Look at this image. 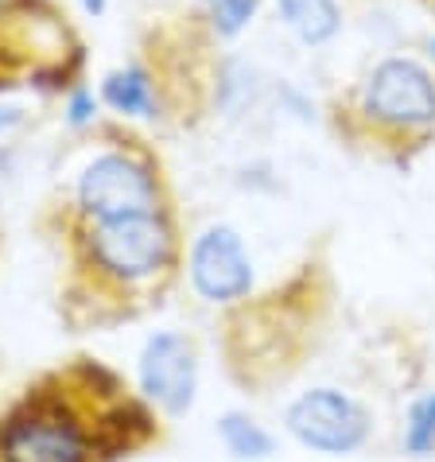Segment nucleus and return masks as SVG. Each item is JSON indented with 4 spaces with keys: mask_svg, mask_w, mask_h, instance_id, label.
Wrapping results in <instances>:
<instances>
[{
    "mask_svg": "<svg viewBox=\"0 0 435 462\" xmlns=\"http://www.w3.org/2000/svg\"><path fill=\"white\" fill-rule=\"evenodd\" d=\"M152 439L148 401L86 357L40 377L0 412V462H113Z\"/></svg>",
    "mask_w": 435,
    "mask_h": 462,
    "instance_id": "nucleus-1",
    "label": "nucleus"
},
{
    "mask_svg": "<svg viewBox=\"0 0 435 462\" xmlns=\"http://www.w3.org/2000/svg\"><path fill=\"white\" fill-rule=\"evenodd\" d=\"M183 261L171 210L70 222L67 303L82 323H117L160 303Z\"/></svg>",
    "mask_w": 435,
    "mask_h": 462,
    "instance_id": "nucleus-2",
    "label": "nucleus"
},
{
    "mask_svg": "<svg viewBox=\"0 0 435 462\" xmlns=\"http://www.w3.org/2000/svg\"><path fill=\"white\" fill-rule=\"evenodd\" d=\"M354 117L381 148H420L435 136V74L401 55L377 62L357 86Z\"/></svg>",
    "mask_w": 435,
    "mask_h": 462,
    "instance_id": "nucleus-3",
    "label": "nucleus"
},
{
    "mask_svg": "<svg viewBox=\"0 0 435 462\" xmlns=\"http://www.w3.org/2000/svg\"><path fill=\"white\" fill-rule=\"evenodd\" d=\"M156 210H171L168 195H163V179L156 163L133 148L101 152L86 163L79 183H74V217H82V222Z\"/></svg>",
    "mask_w": 435,
    "mask_h": 462,
    "instance_id": "nucleus-4",
    "label": "nucleus"
},
{
    "mask_svg": "<svg viewBox=\"0 0 435 462\" xmlns=\"http://www.w3.org/2000/svg\"><path fill=\"white\" fill-rule=\"evenodd\" d=\"M288 431L319 455H350L369 439V412L347 393L315 389L288 408Z\"/></svg>",
    "mask_w": 435,
    "mask_h": 462,
    "instance_id": "nucleus-5",
    "label": "nucleus"
},
{
    "mask_svg": "<svg viewBox=\"0 0 435 462\" xmlns=\"http://www.w3.org/2000/svg\"><path fill=\"white\" fill-rule=\"evenodd\" d=\"M140 396L160 408L163 416H183L190 404H195L199 393V354L195 342L175 335V330H163V335H152L140 350Z\"/></svg>",
    "mask_w": 435,
    "mask_h": 462,
    "instance_id": "nucleus-6",
    "label": "nucleus"
},
{
    "mask_svg": "<svg viewBox=\"0 0 435 462\" xmlns=\"http://www.w3.org/2000/svg\"><path fill=\"white\" fill-rule=\"evenodd\" d=\"M187 273H190L195 291L202 295V300H210V303L245 300L249 288H253L249 253H245L241 237L229 226L202 229V234L195 237V245H190Z\"/></svg>",
    "mask_w": 435,
    "mask_h": 462,
    "instance_id": "nucleus-7",
    "label": "nucleus"
},
{
    "mask_svg": "<svg viewBox=\"0 0 435 462\" xmlns=\"http://www.w3.org/2000/svg\"><path fill=\"white\" fill-rule=\"evenodd\" d=\"M276 12L284 28L307 47H323L342 28V8L338 0H276Z\"/></svg>",
    "mask_w": 435,
    "mask_h": 462,
    "instance_id": "nucleus-8",
    "label": "nucleus"
},
{
    "mask_svg": "<svg viewBox=\"0 0 435 462\" xmlns=\"http://www.w3.org/2000/svg\"><path fill=\"white\" fill-rule=\"evenodd\" d=\"M101 97L113 113H125V117H156L160 113V97H156V82L144 67H125L113 70L106 82H101Z\"/></svg>",
    "mask_w": 435,
    "mask_h": 462,
    "instance_id": "nucleus-9",
    "label": "nucleus"
},
{
    "mask_svg": "<svg viewBox=\"0 0 435 462\" xmlns=\"http://www.w3.org/2000/svg\"><path fill=\"white\" fill-rule=\"evenodd\" d=\"M218 431H222L226 447L237 458H264V455H273V435H268L261 423H253V420L237 416V412H229L222 423H218Z\"/></svg>",
    "mask_w": 435,
    "mask_h": 462,
    "instance_id": "nucleus-10",
    "label": "nucleus"
},
{
    "mask_svg": "<svg viewBox=\"0 0 435 462\" xmlns=\"http://www.w3.org/2000/svg\"><path fill=\"white\" fill-rule=\"evenodd\" d=\"M202 5H207L210 28L218 35H226V40H234V35H241L253 23L261 0H202Z\"/></svg>",
    "mask_w": 435,
    "mask_h": 462,
    "instance_id": "nucleus-11",
    "label": "nucleus"
},
{
    "mask_svg": "<svg viewBox=\"0 0 435 462\" xmlns=\"http://www.w3.org/2000/svg\"><path fill=\"white\" fill-rule=\"evenodd\" d=\"M404 447L412 455H428L435 451V396H424L412 416H408V431H404Z\"/></svg>",
    "mask_w": 435,
    "mask_h": 462,
    "instance_id": "nucleus-12",
    "label": "nucleus"
},
{
    "mask_svg": "<svg viewBox=\"0 0 435 462\" xmlns=\"http://www.w3.org/2000/svg\"><path fill=\"white\" fill-rule=\"evenodd\" d=\"M94 117H97V97L89 94V89H74L70 101H67V121L74 128H82V125H89Z\"/></svg>",
    "mask_w": 435,
    "mask_h": 462,
    "instance_id": "nucleus-13",
    "label": "nucleus"
},
{
    "mask_svg": "<svg viewBox=\"0 0 435 462\" xmlns=\"http://www.w3.org/2000/svg\"><path fill=\"white\" fill-rule=\"evenodd\" d=\"M79 5L89 12V16H101V12L109 8V0H79Z\"/></svg>",
    "mask_w": 435,
    "mask_h": 462,
    "instance_id": "nucleus-14",
    "label": "nucleus"
},
{
    "mask_svg": "<svg viewBox=\"0 0 435 462\" xmlns=\"http://www.w3.org/2000/svg\"><path fill=\"white\" fill-rule=\"evenodd\" d=\"M12 121H20V109H0V128H8Z\"/></svg>",
    "mask_w": 435,
    "mask_h": 462,
    "instance_id": "nucleus-15",
    "label": "nucleus"
},
{
    "mask_svg": "<svg viewBox=\"0 0 435 462\" xmlns=\"http://www.w3.org/2000/svg\"><path fill=\"white\" fill-rule=\"evenodd\" d=\"M431 59H435V40H431Z\"/></svg>",
    "mask_w": 435,
    "mask_h": 462,
    "instance_id": "nucleus-16",
    "label": "nucleus"
},
{
    "mask_svg": "<svg viewBox=\"0 0 435 462\" xmlns=\"http://www.w3.org/2000/svg\"><path fill=\"white\" fill-rule=\"evenodd\" d=\"M431 8H435V0H431Z\"/></svg>",
    "mask_w": 435,
    "mask_h": 462,
    "instance_id": "nucleus-17",
    "label": "nucleus"
}]
</instances>
